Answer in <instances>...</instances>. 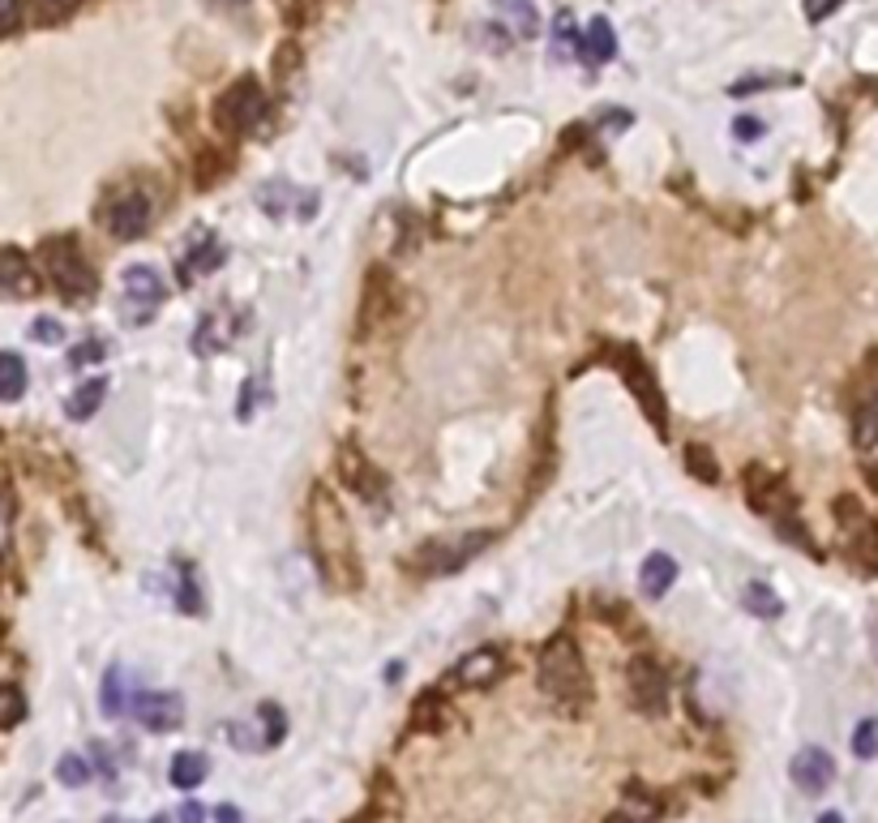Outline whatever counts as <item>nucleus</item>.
Returning a JSON list of instances; mask_svg holds the SVG:
<instances>
[{"label": "nucleus", "mask_w": 878, "mask_h": 823, "mask_svg": "<svg viewBox=\"0 0 878 823\" xmlns=\"http://www.w3.org/2000/svg\"><path fill=\"white\" fill-rule=\"evenodd\" d=\"M776 532H781V541H788V545H797L806 558H818V545H814L810 527L802 524V515L788 506L784 515H776Z\"/></svg>", "instance_id": "7c9ffc66"}, {"label": "nucleus", "mask_w": 878, "mask_h": 823, "mask_svg": "<svg viewBox=\"0 0 878 823\" xmlns=\"http://www.w3.org/2000/svg\"><path fill=\"white\" fill-rule=\"evenodd\" d=\"M130 712L133 721H142L151 733H172V729H180V721H185V699L167 691H142L133 695Z\"/></svg>", "instance_id": "9b49d317"}, {"label": "nucleus", "mask_w": 878, "mask_h": 823, "mask_svg": "<svg viewBox=\"0 0 878 823\" xmlns=\"http://www.w3.org/2000/svg\"><path fill=\"white\" fill-rule=\"evenodd\" d=\"M853 755L878 759V721L875 717H866V721L853 729Z\"/></svg>", "instance_id": "4c0bfd02"}, {"label": "nucleus", "mask_w": 878, "mask_h": 823, "mask_svg": "<svg viewBox=\"0 0 878 823\" xmlns=\"http://www.w3.org/2000/svg\"><path fill=\"white\" fill-rule=\"evenodd\" d=\"M4 536H9V494H0V549H4Z\"/></svg>", "instance_id": "603ef678"}, {"label": "nucleus", "mask_w": 878, "mask_h": 823, "mask_svg": "<svg viewBox=\"0 0 878 823\" xmlns=\"http://www.w3.org/2000/svg\"><path fill=\"white\" fill-rule=\"evenodd\" d=\"M125 318H133V309H142V322L155 313V305L163 300V292H167V284H163V275L155 270L151 263H137V266H130L125 270Z\"/></svg>", "instance_id": "4468645a"}, {"label": "nucleus", "mask_w": 878, "mask_h": 823, "mask_svg": "<svg viewBox=\"0 0 878 823\" xmlns=\"http://www.w3.org/2000/svg\"><path fill=\"white\" fill-rule=\"evenodd\" d=\"M215 4H219V9H245L249 0H215Z\"/></svg>", "instance_id": "6e6d98bb"}, {"label": "nucleus", "mask_w": 878, "mask_h": 823, "mask_svg": "<svg viewBox=\"0 0 878 823\" xmlns=\"http://www.w3.org/2000/svg\"><path fill=\"white\" fill-rule=\"evenodd\" d=\"M176 820L180 823H206L210 815H206V806H202V802H185V806L176 811Z\"/></svg>", "instance_id": "8fccbe9b"}, {"label": "nucleus", "mask_w": 878, "mask_h": 823, "mask_svg": "<svg viewBox=\"0 0 878 823\" xmlns=\"http://www.w3.org/2000/svg\"><path fill=\"white\" fill-rule=\"evenodd\" d=\"M733 133H737V142H758V137L767 133V125H763L758 116H746V112H742V116L733 121Z\"/></svg>", "instance_id": "c03bdc74"}, {"label": "nucleus", "mask_w": 878, "mask_h": 823, "mask_svg": "<svg viewBox=\"0 0 878 823\" xmlns=\"http://www.w3.org/2000/svg\"><path fill=\"white\" fill-rule=\"evenodd\" d=\"M788 776L802 793H827L831 781H836V759L827 755L823 747H802L793 763H788Z\"/></svg>", "instance_id": "ddd939ff"}, {"label": "nucleus", "mask_w": 878, "mask_h": 823, "mask_svg": "<svg viewBox=\"0 0 878 823\" xmlns=\"http://www.w3.org/2000/svg\"><path fill=\"white\" fill-rule=\"evenodd\" d=\"M176 600H180L185 614H202V584H197L194 575L180 579V596H176Z\"/></svg>", "instance_id": "37998d69"}, {"label": "nucleus", "mask_w": 878, "mask_h": 823, "mask_svg": "<svg viewBox=\"0 0 878 823\" xmlns=\"http://www.w3.org/2000/svg\"><path fill=\"white\" fill-rule=\"evenodd\" d=\"M618 56V34H613V22L609 18H591L583 31V61L591 65H605Z\"/></svg>", "instance_id": "a211bd4d"}, {"label": "nucleus", "mask_w": 878, "mask_h": 823, "mask_svg": "<svg viewBox=\"0 0 878 823\" xmlns=\"http://www.w3.org/2000/svg\"><path fill=\"white\" fill-rule=\"evenodd\" d=\"M853 446L857 451H875L878 446V399L853 403Z\"/></svg>", "instance_id": "bb28decb"}, {"label": "nucleus", "mask_w": 878, "mask_h": 823, "mask_svg": "<svg viewBox=\"0 0 878 823\" xmlns=\"http://www.w3.org/2000/svg\"><path fill=\"white\" fill-rule=\"evenodd\" d=\"M493 536H497V532H488L485 527V532H463L455 541H424L421 549L407 558V570H416V575H455V570H463L485 545H493Z\"/></svg>", "instance_id": "39448f33"}, {"label": "nucleus", "mask_w": 878, "mask_h": 823, "mask_svg": "<svg viewBox=\"0 0 878 823\" xmlns=\"http://www.w3.org/2000/svg\"><path fill=\"white\" fill-rule=\"evenodd\" d=\"M167 776H172V785H176V790H197V785L210 776V759L197 755V751H180V755L172 759Z\"/></svg>", "instance_id": "412c9836"}, {"label": "nucleus", "mask_w": 878, "mask_h": 823, "mask_svg": "<svg viewBox=\"0 0 878 823\" xmlns=\"http://www.w3.org/2000/svg\"><path fill=\"white\" fill-rule=\"evenodd\" d=\"M219 263H224V245L215 240V232H202V240L194 245V254L180 263V284H194L197 275L215 270Z\"/></svg>", "instance_id": "aec40b11"}, {"label": "nucleus", "mask_w": 878, "mask_h": 823, "mask_svg": "<svg viewBox=\"0 0 878 823\" xmlns=\"http://www.w3.org/2000/svg\"><path fill=\"white\" fill-rule=\"evenodd\" d=\"M228 167H231L228 151H215V146H210V151H202V155H197V185H202V189L219 185V181L228 176Z\"/></svg>", "instance_id": "473e14b6"}, {"label": "nucleus", "mask_w": 878, "mask_h": 823, "mask_svg": "<svg viewBox=\"0 0 878 823\" xmlns=\"http://www.w3.org/2000/svg\"><path fill=\"white\" fill-rule=\"evenodd\" d=\"M814 823H845V815H836V811H827V815H818Z\"/></svg>", "instance_id": "4d7b16f0"}, {"label": "nucleus", "mask_w": 878, "mask_h": 823, "mask_svg": "<svg viewBox=\"0 0 878 823\" xmlns=\"http://www.w3.org/2000/svg\"><path fill=\"white\" fill-rule=\"evenodd\" d=\"M39 258H43V270L52 275V284H56V292H61V297L82 300L99 288L95 270H91V263L82 258V249H78V240H73V236H52V240H43Z\"/></svg>", "instance_id": "7ed1b4c3"}, {"label": "nucleus", "mask_w": 878, "mask_h": 823, "mask_svg": "<svg viewBox=\"0 0 878 823\" xmlns=\"http://www.w3.org/2000/svg\"><path fill=\"white\" fill-rule=\"evenodd\" d=\"M493 9H497L502 27L510 34H519V39H536L540 34V13H536L531 0H493Z\"/></svg>", "instance_id": "f3484780"}, {"label": "nucleus", "mask_w": 878, "mask_h": 823, "mask_svg": "<svg viewBox=\"0 0 878 823\" xmlns=\"http://www.w3.org/2000/svg\"><path fill=\"white\" fill-rule=\"evenodd\" d=\"M831 511H836V524L845 527V532H853V527H861L866 519H870V515L861 511V502H857L853 494H840V497H836V502H831Z\"/></svg>", "instance_id": "58836bf2"}, {"label": "nucleus", "mask_w": 878, "mask_h": 823, "mask_svg": "<svg viewBox=\"0 0 878 823\" xmlns=\"http://www.w3.org/2000/svg\"><path fill=\"white\" fill-rule=\"evenodd\" d=\"M296 65H300V52H296V43H283V48H279V56H275V73H279V78H292Z\"/></svg>", "instance_id": "de8ad7c7"}, {"label": "nucleus", "mask_w": 878, "mask_h": 823, "mask_svg": "<svg viewBox=\"0 0 878 823\" xmlns=\"http://www.w3.org/2000/svg\"><path fill=\"white\" fill-rule=\"evenodd\" d=\"M840 4H845V0H806V18H810V22H823V18H831Z\"/></svg>", "instance_id": "09e8293b"}, {"label": "nucleus", "mask_w": 878, "mask_h": 823, "mask_svg": "<svg viewBox=\"0 0 878 823\" xmlns=\"http://www.w3.org/2000/svg\"><path fill=\"white\" fill-rule=\"evenodd\" d=\"M34 288H39V279H34L27 254L0 249V297H31Z\"/></svg>", "instance_id": "dca6fc26"}, {"label": "nucleus", "mask_w": 878, "mask_h": 823, "mask_svg": "<svg viewBox=\"0 0 878 823\" xmlns=\"http://www.w3.org/2000/svg\"><path fill=\"white\" fill-rule=\"evenodd\" d=\"M231 343V327L224 313H206V322L197 327L194 335V352L197 357H215V352H224Z\"/></svg>", "instance_id": "393cba45"}, {"label": "nucleus", "mask_w": 878, "mask_h": 823, "mask_svg": "<svg viewBox=\"0 0 878 823\" xmlns=\"http://www.w3.org/2000/svg\"><path fill=\"white\" fill-rule=\"evenodd\" d=\"M536 682H540V695L554 699L561 712H579L591 703V673H587L583 648L575 635H554L540 648Z\"/></svg>", "instance_id": "f03ea898"}, {"label": "nucleus", "mask_w": 878, "mask_h": 823, "mask_svg": "<svg viewBox=\"0 0 878 823\" xmlns=\"http://www.w3.org/2000/svg\"><path fill=\"white\" fill-rule=\"evenodd\" d=\"M56 781H61L65 790H82V785L91 781V763L82 755H65L56 763Z\"/></svg>", "instance_id": "c9c22d12"}, {"label": "nucleus", "mask_w": 878, "mask_h": 823, "mask_svg": "<svg viewBox=\"0 0 878 823\" xmlns=\"http://www.w3.org/2000/svg\"><path fill=\"white\" fill-rule=\"evenodd\" d=\"M31 339H39V343H65V327L56 318H34Z\"/></svg>", "instance_id": "79ce46f5"}, {"label": "nucleus", "mask_w": 878, "mask_h": 823, "mask_svg": "<svg viewBox=\"0 0 878 823\" xmlns=\"http://www.w3.org/2000/svg\"><path fill=\"white\" fill-rule=\"evenodd\" d=\"M309 545H313V558H318L326 584L339 593H357L364 579L357 536L348 524V511L330 494V485H313V494H309Z\"/></svg>", "instance_id": "f257e3e1"}, {"label": "nucleus", "mask_w": 878, "mask_h": 823, "mask_svg": "<svg viewBox=\"0 0 878 823\" xmlns=\"http://www.w3.org/2000/svg\"><path fill=\"white\" fill-rule=\"evenodd\" d=\"M742 490H746L750 511H758V515H767V519H776V515L788 511V490H784V481L776 472H767L763 463H750L746 472H742Z\"/></svg>", "instance_id": "9d476101"}, {"label": "nucleus", "mask_w": 878, "mask_h": 823, "mask_svg": "<svg viewBox=\"0 0 878 823\" xmlns=\"http://www.w3.org/2000/svg\"><path fill=\"white\" fill-rule=\"evenodd\" d=\"M609 364H613L621 378H626V387L634 391L639 408L648 412V421L655 425V433L664 438V433H669V403H664V391H660V382H655V373L648 369V361L639 357V348L618 343V348L609 352Z\"/></svg>", "instance_id": "20e7f679"}, {"label": "nucleus", "mask_w": 878, "mask_h": 823, "mask_svg": "<svg viewBox=\"0 0 878 823\" xmlns=\"http://www.w3.org/2000/svg\"><path fill=\"white\" fill-rule=\"evenodd\" d=\"M742 600H746L750 618H763V623H776V618L784 614V600L776 596V588H772V584H763V579H750Z\"/></svg>", "instance_id": "5701e85b"}, {"label": "nucleus", "mask_w": 878, "mask_h": 823, "mask_svg": "<svg viewBox=\"0 0 878 823\" xmlns=\"http://www.w3.org/2000/svg\"><path fill=\"white\" fill-rule=\"evenodd\" d=\"M103 357H107V343H103V339H86L82 348H73V352H69V364H78V369H82V364H99Z\"/></svg>", "instance_id": "a19ab883"}, {"label": "nucleus", "mask_w": 878, "mask_h": 823, "mask_svg": "<svg viewBox=\"0 0 878 823\" xmlns=\"http://www.w3.org/2000/svg\"><path fill=\"white\" fill-rule=\"evenodd\" d=\"M78 9V0H31V13L34 22H43V27H52V22H61Z\"/></svg>", "instance_id": "ea45409f"}, {"label": "nucleus", "mask_w": 878, "mask_h": 823, "mask_svg": "<svg viewBox=\"0 0 878 823\" xmlns=\"http://www.w3.org/2000/svg\"><path fill=\"white\" fill-rule=\"evenodd\" d=\"M639 584H643V593L651 600H660V596L678 584V562L669 558V554H648L643 570H639Z\"/></svg>", "instance_id": "6ab92c4d"}, {"label": "nucleus", "mask_w": 878, "mask_h": 823, "mask_svg": "<svg viewBox=\"0 0 878 823\" xmlns=\"http://www.w3.org/2000/svg\"><path fill=\"white\" fill-rule=\"evenodd\" d=\"M394 275L386 266H369L364 300H360V327H378L386 313H394Z\"/></svg>", "instance_id": "2eb2a0df"}, {"label": "nucleus", "mask_w": 878, "mask_h": 823, "mask_svg": "<svg viewBox=\"0 0 878 823\" xmlns=\"http://www.w3.org/2000/svg\"><path fill=\"white\" fill-rule=\"evenodd\" d=\"M784 78L781 73H776V78H763V73H758V78H742V82H733V95H750V91H767V86H781Z\"/></svg>", "instance_id": "49530a36"}, {"label": "nucleus", "mask_w": 878, "mask_h": 823, "mask_svg": "<svg viewBox=\"0 0 878 823\" xmlns=\"http://www.w3.org/2000/svg\"><path fill=\"white\" fill-rule=\"evenodd\" d=\"M296 206H300V210H296L300 219H313V215H318V194H304V198L296 202Z\"/></svg>", "instance_id": "3c124183"}, {"label": "nucleus", "mask_w": 878, "mask_h": 823, "mask_svg": "<svg viewBox=\"0 0 878 823\" xmlns=\"http://www.w3.org/2000/svg\"><path fill=\"white\" fill-rule=\"evenodd\" d=\"M682 463H685V472H690V481H699V485H720V460L703 446V442H690L682 451Z\"/></svg>", "instance_id": "c85d7f7f"}, {"label": "nucleus", "mask_w": 878, "mask_h": 823, "mask_svg": "<svg viewBox=\"0 0 878 823\" xmlns=\"http://www.w3.org/2000/svg\"><path fill=\"white\" fill-rule=\"evenodd\" d=\"M266 116V95L254 78H240L236 86L224 91V100L215 103V125L224 133H249Z\"/></svg>", "instance_id": "423d86ee"}, {"label": "nucleus", "mask_w": 878, "mask_h": 823, "mask_svg": "<svg viewBox=\"0 0 878 823\" xmlns=\"http://www.w3.org/2000/svg\"><path fill=\"white\" fill-rule=\"evenodd\" d=\"M848 554L861 562L866 570H878V524L866 519L861 527H853L848 532Z\"/></svg>", "instance_id": "2f4dec72"}, {"label": "nucleus", "mask_w": 878, "mask_h": 823, "mask_svg": "<svg viewBox=\"0 0 878 823\" xmlns=\"http://www.w3.org/2000/svg\"><path fill=\"white\" fill-rule=\"evenodd\" d=\"M446 717H451V708H446L442 691H424L416 699V708H412V729L416 733H437L446 724Z\"/></svg>", "instance_id": "a878e982"}, {"label": "nucleus", "mask_w": 878, "mask_h": 823, "mask_svg": "<svg viewBox=\"0 0 878 823\" xmlns=\"http://www.w3.org/2000/svg\"><path fill=\"white\" fill-rule=\"evenodd\" d=\"M626 691H630V708L643 717H664L669 708V678L664 669L648 657H634L626 669Z\"/></svg>", "instance_id": "0eeeda50"}, {"label": "nucleus", "mask_w": 878, "mask_h": 823, "mask_svg": "<svg viewBox=\"0 0 878 823\" xmlns=\"http://www.w3.org/2000/svg\"><path fill=\"white\" fill-rule=\"evenodd\" d=\"M103 399H107V378H86V382H82V387L69 395L65 412L73 416V421H91Z\"/></svg>", "instance_id": "b1692460"}, {"label": "nucleus", "mask_w": 878, "mask_h": 823, "mask_svg": "<svg viewBox=\"0 0 878 823\" xmlns=\"http://www.w3.org/2000/svg\"><path fill=\"white\" fill-rule=\"evenodd\" d=\"M866 481H870V490L878 494V463H866Z\"/></svg>", "instance_id": "5fc2aeb1"}, {"label": "nucleus", "mask_w": 878, "mask_h": 823, "mask_svg": "<svg viewBox=\"0 0 878 823\" xmlns=\"http://www.w3.org/2000/svg\"><path fill=\"white\" fill-rule=\"evenodd\" d=\"M27 721V695L9 682H0V729H13V724Z\"/></svg>", "instance_id": "f704fd0d"}, {"label": "nucleus", "mask_w": 878, "mask_h": 823, "mask_svg": "<svg viewBox=\"0 0 878 823\" xmlns=\"http://www.w3.org/2000/svg\"><path fill=\"white\" fill-rule=\"evenodd\" d=\"M215 820H219V823H245V815H240L236 806H228V802H224V806L215 811Z\"/></svg>", "instance_id": "864d4df0"}, {"label": "nucleus", "mask_w": 878, "mask_h": 823, "mask_svg": "<svg viewBox=\"0 0 878 823\" xmlns=\"http://www.w3.org/2000/svg\"><path fill=\"white\" fill-rule=\"evenodd\" d=\"M22 27V0H0V34H13Z\"/></svg>", "instance_id": "a18cd8bd"}, {"label": "nucleus", "mask_w": 878, "mask_h": 823, "mask_svg": "<svg viewBox=\"0 0 878 823\" xmlns=\"http://www.w3.org/2000/svg\"><path fill=\"white\" fill-rule=\"evenodd\" d=\"M334 476H339L343 490H352V494H360V497H378L386 490V476L369 463V455L360 451L357 442H343V446L334 451Z\"/></svg>", "instance_id": "1a4fd4ad"}, {"label": "nucleus", "mask_w": 878, "mask_h": 823, "mask_svg": "<svg viewBox=\"0 0 878 823\" xmlns=\"http://www.w3.org/2000/svg\"><path fill=\"white\" fill-rule=\"evenodd\" d=\"M502 673H506V652L493 648V644H485V648H476V652H467V657L458 660L451 682L463 687V691H485V687H493Z\"/></svg>", "instance_id": "f8f14e48"}, {"label": "nucleus", "mask_w": 878, "mask_h": 823, "mask_svg": "<svg viewBox=\"0 0 878 823\" xmlns=\"http://www.w3.org/2000/svg\"><path fill=\"white\" fill-rule=\"evenodd\" d=\"M554 52L557 56H583V34L575 31V18L561 9L554 22Z\"/></svg>", "instance_id": "72a5a7b5"}, {"label": "nucleus", "mask_w": 878, "mask_h": 823, "mask_svg": "<svg viewBox=\"0 0 878 823\" xmlns=\"http://www.w3.org/2000/svg\"><path fill=\"white\" fill-rule=\"evenodd\" d=\"M99 703H103V712L107 717H121V712H130V687H125V669L121 665H112L107 669V678H103V691H99Z\"/></svg>", "instance_id": "c756f323"}, {"label": "nucleus", "mask_w": 878, "mask_h": 823, "mask_svg": "<svg viewBox=\"0 0 878 823\" xmlns=\"http://www.w3.org/2000/svg\"><path fill=\"white\" fill-rule=\"evenodd\" d=\"M618 811L630 823H651V820H660V811H664V806H660V798H655L651 790H643V785H626V790H621Z\"/></svg>", "instance_id": "4be33fe9"}, {"label": "nucleus", "mask_w": 878, "mask_h": 823, "mask_svg": "<svg viewBox=\"0 0 878 823\" xmlns=\"http://www.w3.org/2000/svg\"><path fill=\"white\" fill-rule=\"evenodd\" d=\"M261 717V742L266 747H275V742H283V733H288V721H283V708L279 703H261L258 708Z\"/></svg>", "instance_id": "e433bc0d"}, {"label": "nucleus", "mask_w": 878, "mask_h": 823, "mask_svg": "<svg viewBox=\"0 0 878 823\" xmlns=\"http://www.w3.org/2000/svg\"><path fill=\"white\" fill-rule=\"evenodd\" d=\"M151 219H155V202L142 189H125V194H116L103 206V228L112 232L116 240H137L142 232L151 228Z\"/></svg>", "instance_id": "6e6552de"}, {"label": "nucleus", "mask_w": 878, "mask_h": 823, "mask_svg": "<svg viewBox=\"0 0 878 823\" xmlns=\"http://www.w3.org/2000/svg\"><path fill=\"white\" fill-rule=\"evenodd\" d=\"M27 395V361L18 352H0V403H18Z\"/></svg>", "instance_id": "cd10ccee"}]
</instances>
